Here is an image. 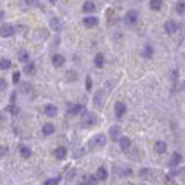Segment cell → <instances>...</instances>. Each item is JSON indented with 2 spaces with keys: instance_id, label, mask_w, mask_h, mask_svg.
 I'll return each mask as SVG.
<instances>
[{
  "instance_id": "cell-4",
  "label": "cell",
  "mask_w": 185,
  "mask_h": 185,
  "mask_svg": "<svg viewBox=\"0 0 185 185\" xmlns=\"http://www.w3.org/2000/svg\"><path fill=\"white\" fill-rule=\"evenodd\" d=\"M14 34V27L10 24H3L0 27V36L2 37H10Z\"/></svg>"
},
{
  "instance_id": "cell-29",
  "label": "cell",
  "mask_w": 185,
  "mask_h": 185,
  "mask_svg": "<svg viewBox=\"0 0 185 185\" xmlns=\"http://www.w3.org/2000/svg\"><path fill=\"white\" fill-rule=\"evenodd\" d=\"M144 56H145V57H151V56H152V49L150 47V46H147V47H145Z\"/></svg>"
},
{
  "instance_id": "cell-19",
  "label": "cell",
  "mask_w": 185,
  "mask_h": 185,
  "mask_svg": "<svg viewBox=\"0 0 185 185\" xmlns=\"http://www.w3.org/2000/svg\"><path fill=\"white\" fill-rule=\"evenodd\" d=\"M94 10H95V4L93 2H86L84 6H83V12L86 13H93Z\"/></svg>"
},
{
  "instance_id": "cell-22",
  "label": "cell",
  "mask_w": 185,
  "mask_h": 185,
  "mask_svg": "<svg viewBox=\"0 0 185 185\" xmlns=\"http://www.w3.org/2000/svg\"><path fill=\"white\" fill-rule=\"evenodd\" d=\"M161 4H162L161 0H151L150 2V7H151V10H160Z\"/></svg>"
},
{
  "instance_id": "cell-36",
  "label": "cell",
  "mask_w": 185,
  "mask_h": 185,
  "mask_svg": "<svg viewBox=\"0 0 185 185\" xmlns=\"http://www.w3.org/2000/svg\"><path fill=\"white\" fill-rule=\"evenodd\" d=\"M29 3H33V4H37V0H27Z\"/></svg>"
},
{
  "instance_id": "cell-21",
  "label": "cell",
  "mask_w": 185,
  "mask_h": 185,
  "mask_svg": "<svg viewBox=\"0 0 185 185\" xmlns=\"http://www.w3.org/2000/svg\"><path fill=\"white\" fill-rule=\"evenodd\" d=\"M94 63H95V66L97 67H103L104 66V56L101 53H98L97 56H95L94 58Z\"/></svg>"
},
{
  "instance_id": "cell-5",
  "label": "cell",
  "mask_w": 185,
  "mask_h": 185,
  "mask_svg": "<svg viewBox=\"0 0 185 185\" xmlns=\"http://www.w3.org/2000/svg\"><path fill=\"white\" fill-rule=\"evenodd\" d=\"M110 137L113 141H118L121 138V128L118 125H113L110 128Z\"/></svg>"
},
{
  "instance_id": "cell-9",
  "label": "cell",
  "mask_w": 185,
  "mask_h": 185,
  "mask_svg": "<svg viewBox=\"0 0 185 185\" xmlns=\"http://www.w3.org/2000/svg\"><path fill=\"white\" fill-rule=\"evenodd\" d=\"M44 113H46V115H49V117H54V115L57 114V107L53 105V104H47L44 107Z\"/></svg>"
},
{
  "instance_id": "cell-6",
  "label": "cell",
  "mask_w": 185,
  "mask_h": 185,
  "mask_svg": "<svg viewBox=\"0 0 185 185\" xmlns=\"http://www.w3.org/2000/svg\"><path fill=\"white\" fill-rule=\"evenodd\" d=\"M114 113H115V117H117V118H121V117L124 115V113H125V104L121 103V101L115 103V105H114Z\"/></svg>"
},
{
  "instance_id": "cell-18",
  "label": "cell",
  "mask_w": 185,
  "mask_h": 185,
  "mask_svg": "<svg viewBox=\"0 0 185 185\" xmlns=\"http://www.w3.org/2000/svg\"><path fill=\"white\" fill-rule=\"evenodd\" d=\"M53 64L56 67H61L64 64V57L60 56V54H54L53 56Z\"/></svg>"
},
{
  "instance_id": "cell-20",
  "label": "cell",
  "mask_w": 185,
  "mask_h": 185,
  "mask_svg": "<svg viewBox=\"0 0 185 185\" xmlns=\"http://www.w3.org/2000/svg\"><path fill=\"white\" fill-rule=\"evenodd\" d=\"M43 132H44V135H51V134L54 132V125L53 124H44Z\"/></svg>"
},
{
  "instance_id": "cell-31",
  "label": "cell",
  "mask_w": 185,
  "mask_h": 185,
  "mask_svg": "<svg viewBox=\"0 0 185 185\" xmlns=\"http://www.w3.org/2000/svg\"><path fill=\"white\" fill-rule=\"evenodd\" d=\"M19 80H20V73H19V71H16V73L13 74V83H14V84H17V83H19Z\"/></svg>"
},
{
  "instance_id": "cell-34",
  "label": "cell",
  "mask_w": 185,
  "mask_h": 185,
  "mask_svg": "<svg viewBox=\"0 0 185 185\" xmlns=\"http://www.w3.org/2000/svg\"><path fill=\"white\" fill-rule=\"evenodd\" d=\"M177 12L179 13V14H182V13H184V3H179L177 6Z\"/></svg>"
},
{
  "instance_id": "cell-26",
  "label": "cell",
  "mask_w": 185,
  "mask_h": 185,
  "mask_svg": "<svg viewBox=\"0 0 185 185\" xmlns=\"http://www.w3.org/2000/svg\"><path fill=\"white\" fill-rule=\"evenodd\" d=\"M24 73H27V74H33L34 73V64H33V63L26 64V66H24Z\"/></svg>"
},
{
  "instance_id": "cell-12",
  "label": "cell",
  "mask_w": 185,
  "mask_h": 185,
  "mask_svg": "<svg viewBox=\"0 0 185 185\" xmlns=\"http://www.w3.org/2000/svg\"><path fill=\"white\" fill-rule=\"evenodd\" d=\"M118 141H120V147H121V150H128L130 145H131V140H130L128 137H121Z\"/></svg>"
},
{
  "instance_id": "cell-10",
  "label": "cell",
  "mask_w": 185,
  "mask_h": 185,
  "mask_svg": "<svg viewBox=\"0 0 185 185\" xmlns=\"http://www.w3.org/2000/svg\"><path fill=\"white\" fill-rule=\"evenodd\" d=\"M66 154H67V151H66V148H64V147H58V148L54 150V155H56L57 160H64Z\"/></svg>"
},
{
  "instance_id": "cell-24",
  "label": "cell",
  "mask_w": 185,
  "mask_h": 185,
  "mask_svg": "<svg viewBox=\"0 0 185 185\" xmlns=\"http://www.w3.org/2000/svg\"><path fill=\"white\" fill-rule=\"evenodd\" d=\"M20 154L24 158H29L30 155H31V151H30V148H27L26 145H20Z\"/></svg>"
},
{
  "instance_id": "cell-33",
  "label": "cell",
  "mask_w": 185,
  "mask_h": 185,
  "mask_svg": "<svg viewBox=\"0 0 185 185\" xmlns=\"http://www.w3.org/2000/svg\"><path fill=\"white\" fill-rule=\"evenodd\" d=\"M6 87H7V83L4 81L3 78H0V91H4L6 90Z\"/></svg>"
},
{
  "instance_id": "cell-7",
  "label": "cell",
  "mask_w": 185,
  "mask_h": 185,
  "mask_svg": "<svg viewBox=\"0 0 185 185\" xmlns=\"http://www.w3.org/2000/svg\"><path fill=\"white\" fill-rule=\"evenodd\" d=\"M103 100H104V91L98 90L94 95V104L97 107H101V105H103Z\"/></svg>"
},
{
  "instance_id": "cell-23",
  "label": "cell",
  "mask_w": 185,
  "mask_h": 185,
  "mask_svg": "<svg viewBox=\"0 0 185 185\" xmlns=\"http://www.w3.org/2000/svg\"><path fill=\"white\" fill-rule=\"evenodd\" d=\"M10 66H12L10 60H7V58H2L0 60V68L2 70H7V68H10Z\"/></svg>"
},
{
  "instance_id": "cell-14",
  "label": "cell",
  "mask_w": 185,
  "mask_h": 185,
  "mask_svg": "<svg viewBox=\"0 0 185 185\" xmlns=\"http://www.w3.org/2000/svg\"><path fill=\"white\" fill-rule=\"evenodd\" d=\"M154 148H155V151L158 152V154H164V152L167 151V144H165L164 141H157Z\"/></svg>"
},
{
  "instance_id": "cell-8",
  "label": "cell",
  "mask_w": 185,
  "mask_h": 185,
  "mask_svg": "<svg viewBox=\"0 0 185 185\" xmlns=\"http://www.w3.org/2000/svg\"><path fill=\"white\" fill-rule=\"evenodd\" d=\"M165 30H167V33H175L178 30V26H177V23L175 21H172V20H169V21H167L165 23Z\"/></svg>"
},
{
  "instance_id": "cell-28",
  "label": "cell",
  "mask_w": 185,
  "mask_h": 185,
  "mask_svg": "<svg viewBox=\"0 0 185 185\" xmlns=\"http://www.w3.org/2000/svg\"><path fill=\"white\" fill-rule=\"evenodd\" d=\"M95 184H97V177L90 175V177L87 178V184L86 185H95Z\"/></svg>"
},
{
  "instance_id": "cell-35",
  "label": "cell",
  "mask_w": 185,
  "mask_h": 185,
  "mask_svg": "<svg viewBox=\"0 0 185 185\" xmlns=\"http://www.w3.org/2000/svg\"><path fill=\"white\" fill-rule=\"evenodd\" d=\"M7 110L10 111L12 114H17V113H19V111H17V108L14 107V105H10V107H7Z\"/></svg>"
},
{
  "instance_id": "cell-15",
  "label": "cell",
  "mask_w": 185,
  "mask_h": 185,
  "mask_svg": "<svg viewBox=\"0 0 185 185\" xmlns=\"http://www.w3.org/2000/svg\"><path fill=\"white\" fill-rule=\"evenodd\" d=\"M17 58H19V61H23V63H27L30 58V54L26 51V50H20L19 53H17Z\"/></svg>"
},
{
  "instance_id": "cell-3",
  "label": "cell",
  "mask_w": 185,
  "mask_h": 185,
  "mask_svg": "<svg viewBox=\"0 0 185 185\" xmlns=\"http://www.w3.org/2000/svg\"><path fill=\"white\" fill-rule=\"evenodd\" d=\"M105 142H107V138H105L104 134H98V135H95L94 138L90 141V144L94 145V147H103Z\"/></svg>"
},
{
  "instance_id": "cell-25",
  "label": "cell",
  "mask_w": 185,
  "mask_h": 185,
  "mask_svg": "<svg viewBox=\"0 0 185 185\" xmlns=\"http://www.w3.org/2000/svg\"><path fill=\"white\" fill-rule=\"evenodd\" d=\"M83 108H84V107H83L81 104H76V105H73V107L68 110V113H70V114H78Z\"/></svg>"
},
{
  "instance_id": "cell-11",
  "label": "cell",
  "mask_w": 185,
  "mask_h": 185,
  "mask_svg": "<svg viewBox=\"0 0 185 185\" xmlns=\"http://www.w3.org/2000/svg\"><path fill=\"white\" fill-rule=\"evenodd\" d=\"M181 160H182V157L178 154V152H174L172 155H171V161H169V165L171 167H177L179 162H181Z\"/></svg>"
},
{
  "instance_id": "cell-17",
  "label": "cell",
  "mask_w": 185,
  "mask_h": 185,
  "mask_svg": "<svg viewBox=\"0 0 185 185\" xmlns=\"http://www.w3.org/2000/svg\"><path fill=\"white\" fill-rule=\"evenodd\" d=\"M50 26L53 27V30H57V31H60V30L63 29V21L60 20V19H53V20L50 21Z\"/></svg>"
},
{
  "instance_id": "cell-37",
  "label": "cell",
  "mask_w": 185,
  "mask_h": 185,
  "mask_svg": "<svg viewBox=\"0 0 185 185\" xmlns=\"http://www.w3.org/2000/svg\"><path fill=\"white\" fill-rule=\"evenodd\" d=\"M3 17H4V13H3V12H0V20H2Z\"/></svg>"
},
{
  "instance_id": "cell-1",
  "label": "cell",
  "mask_w": 185,
  "mask_h": 185,
  "mask_svg": "<svg viewBox=\"0 0 185 185\" xmlns=\"http://www.w3.org/2000/svg\"><path fill=\"white\" fill-rule=\"evenodd\" d=\"M97 118H95V115L90 111H87L83 114V118H81V125L83 127H91V125H94Z\"/></svg>"
},
{
  "instance_id": "cell-16",
  "label": "cell",
  "mask_w": 185,
  "mask_h": 185,
  "mask_svg": "<svg viewBox=\"0 0 185 185\" xmlns=\"http://www.w3.org/2000/svg\"><path fill=\"white\" fill-rule=\"evenodd\" d=\"M107 178H108L107 169L104 168V167H100L98 171H97V179H101V181H104V179H107Z\"/></svg>"
},
{
  "instance_id": "cell-32",
  "label": "cell",
  "mask_w": 185,
  "mask_h": 185,
  "mask_svg": "<svg viewBox=\"0 0 185 185\" xmlns=\"http://www.w3.org/2000/svg\"><path fill=\"white\" fill-rule=\"evenodd\" d=\"M86 88H87V91L91 90V77L90 76H87V78H86Z\"/></svg>"
},
{
  "instance_id": "cell-30",
  "label": "cell",
  "mask_w": 185,
  "mask_h": 185,
  "mask_svg": "<svg viewBox=\"0 0 185 185\" xmlns=\"http://www.w3.org/2000/svg\"><path fill=\"white\" fill-rule=\"evenodd\" d=\"M21 91H23V93H30V91H31V86H29L27 83H24V84H23V88H21Z\"/></svg>"
},
{
  "instance_id": "cell-27",
  "label": "cell",
  "mask_w": 185,
  "mask_h": 185,
  "mask_svg": "<svg viewBox=\"0 0 185 185\" xmlns=\"http://www.w3.org/2000/svg\"><path fill=\"white\" fill-rule=\"evenodd\" d=\"M58 182H60V178H51V179H47L44 185H58Z\"/></svg>"
},
{
  "instance_id": "cell-13",
  "label": "cell",
  "mask_w": 185,
  "mask_h": 185,
  "mask_svg": "<svg viewBox=\"0 0 185 185\" xmlns=\"http://www.w3.org/2000/svg\"><path fill=\"white\" fill-rule=\"evenodd\" d=\"M83 23H84V26H87V27H94V26L98 23V19H97V17H86V19L83 20Z\"/></svg>"
},
{
  "instance_id": "cell-2",
  "label": "cell",
  "mask_w": 185,
  "mask_h": 185,
  "mask_svg": "<svg viewBox=\"0 0 185 185\" xmlns=\"http://www.w3.org/2000/svg\"><path fill=\"white\" fill-rule=\"evenodd\" d=\"M137 17H138V13H137L135 10H130V12H127V14L124 16V21H125L127 26H132L137 21Z\"/></svg>"
}]
</instances>
